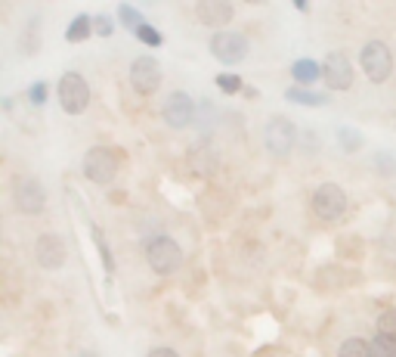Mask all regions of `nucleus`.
Listing matches in <instances>:
<instances>
[{"label": "nucleus", "instance_id": "1", "mask_svg": "<svg viewBox=\"0 0 396 357\" xmlns=\"http://www.w3.org/2000/svg\"><path fill=\"white\" fill-rule=\"evenodd\" d=\"M359 66H362L365 78L372 84H384L393 71V53L384 41H369L362 50H359Z\"/></svg>", "mask_w": 396, "mask_h": 357}, {"label": "nucleus", "instance_id": "2", "mask_svg": "<svg viewBox=\"0 0 396 357\" xmlns=\"http://www.w3.org/2000/svg\"><path fill=\"white\" fill-rule=\"evenodd\" d=\"M13 205L19 214H41L47 209V192L44 183L34 174H19L13 181Z\"/></svg>", "mask_w": 396, "mask_h": 357}, {"label": "nucleus", "instance_id": "3", "mask_svg": "<svg viewBox=\"0 0 396 357\" xmlns=\"http://www.w3.org/2000/svg\"><path fill=\"white\" fill-rule=\"evenodd\" d=\"M146 261L158 276H170V274H177L179 264H183V248L170 237H155L146 246Z\"/></svg>", "mask_w": 396, "mask_h": 357}, {"label": "nucleus", "instance_id": "4", "mask_svg": "<svg viewBox=\"0 0 396 357\" xmlns=\"http://www.w3.org/2000/svg\"><path fill=\"white\" fill-rule=\"evenodd\" d=\"M84 177L90 183H99V187H109V183L118 177V155H115L112 146H93L84 155Z\"/></svg>", "mask_w": 396, "mask_h": 357}, {"label": "nucleus", "instance_id": "5", "mask_svg": "<svg viewBox=\"0 0 396 357\" xmlns=\"http://www.w3.org/2000/svg\"><path fill=\"white\" fill-rule=\"evenodd\" d=\"M211 53H214V59L223 62V66H239V62L248 59L251 44H248V38H244V34L223 28V31H214Z\"/></svg>", "mask_w": 396, "mask_h": 357}, {"label": "nucleus", "instance_id": "6", "mask_svg": "<svg viewBox=\"0 0 396 357\" xmlns=\"http://www.w3.org/2000/svg\"><path fill=\"white\" fill-rule=\"evenodd\" d=\"M263 143L276 159H285V155L294 149V143H298V127H294L285 115H272L263 127Z\"/></svg>", "mask_w": 396, "mask_h": 357}, {"label": "nucleus", "instance_id": "7", "mask_svg": "<svg viewBox=\"0 0 396 357\" xmlns=\"http://www.w3.org/2000/svg\"><path fill=\"white\" fill-rule=\"evenodd\" d=\"M59 103L68 115H81V112L87 109L90 106V88H87V81H84V75L66 71V75L59 78Z\"/></svg>", "mask_w": 396, "mask_h": 357}, {"label": "nucleus", "instance_id": "8", "mask_svg": "<svg viewBox=\"0 0 396 357\" xmlns=\"http://www.w3.org/2000/svg\"><path fill=\"white\" fill-rule=\"evenodd\" d=\"M347 211V192H344L337 183H322L313 192V214L319 220H337Z\"/></svg>", "mask_w": 396, "mask_h": 357}, {"label": "nucleus", "instance_id": "9", "mask_svg": "<svg viewBox=\"0 0 396 357\" xmlns=\"http://www.w3.org/2000/svg\"><path fill=\"white\" fill-rule=\"evenodd\" d=\"M161 118H164V125H170L174 131H183V127H189L192 118H196V99L186 94V90H174V94L164 99Z\"/></svg>", "mask_w": 396, "mask_h": 357}, {"label": "nucleus", "instance_id": "10", "mask_svg": "<svg viewBox=\"0 0 396 357\" xmlns=\"http://www.w3.org/2000/svg\"><path fill=\"white\" fill-rule=\"evenodd\" d=\"M131 88L140 97H152L158 88H161V66L152 56H140L131 66Z\"/></svg>", "mask_w": 396, "mask_h": 357}, {"label": "nucleus", "instance_id": "11", "mask_svg": "<svg viewBox=\"0 0 396 357\" xmlns=\"http://www.w3.org/2000/svg\"><path fill=\"white\" fill-rule=\"evenodd\" d=\"M68 258V248L62 242L59 233H41L38 242H34V261L44 270H59Z\"/></svg>", "mask_w": 396, "mask_h": 357}, {"label": "nucleus", "instance_id": "12", "mask_svg": "<svg viewBox=\"0 0 396 357\" xmlns=\"http://www.w3.org/2000/svg\"><path fill=\"white\" fill-rule=\"evenodd\" d=\"M322 81H325L331 90L353 88V62L347 59V53L335 50V53L325 56V62H322Z\"/></svg>", "mask_w": 396, "mask_h": 357}, {"label": "nucleus", "instance_id": "13", "mask_svg": "<svg viewBox=\"0 0 396 357\" xmlns=\"http://www.w3.org/2000/svg\"><path fill=\"white\" fill-rule=\"evenodd\" d=\"M233 13L235 10L229 0H198V6H196L198 22L207 28H217V31H223V25H229Z\"/></svg>", "mask_w": 396, "mask_h": 357}, {"label": "nucleus", "instance_id": "14", "mask_svg": "<svg viewBox=\"0 0 396 357\" xmlns=\"http://www.w3.org/2000/svg\"><path fill=\"white\" fill-rule=\"evenodd\" d=\"M189 165H192L196 174L207 177V174H214V168H217V159H214V153L205 146V143H196L192 153H189Z\"/></svg>", "mask_w": 396, "mask_h": 357}, {"label": "nucleus", "instance_id": "15", "mask_svg": "<svg viewBox=\"0 0 396 357\" xmlns=\"http://www.w3.org/2000/svg\"><path fill=\"white\" fill-rule=\"evenodd\" d=\"M93 28H96V19H90V16H78V19H71L66 38L71 41V44H75V41H87Z\"/></svg>", "mask_w": 396, "mask_h": 357}, {"label": "nucleus", "instance_id": "16", "mask_svg": "<svg viewBox=\"0 0 396 357\" xmlns=\"http://www.w3.org/2000/svg\"><path fill=\"white\" fill-rule=\"evenodd\" d=\"M291 75L298 78L300 84H313L316 78H322V69L316 66L313 59H298V62H294V66H291Z\"/></svg>", "mask_w": 396, "mask_h": 357}, {"label": "nucleus", "instance_id": "17", "mask_svg": "<svg viewBox=\"0 0 396 357\" xmlns=\"http://www.w3.org/2000/svg\"><path fill=\"white\" fill-rule=\"evenodd\" d=\"M337 357H372V342H365V339H347V342H341Z\"/></svg>", "mask_w": 396, "mask_h": 357}, {"label": "nucleus", "instance_id": "18", "mask_svg": "<svg viewBox=\"0 0 396 357\" xmlns=\"http://www.w3.org/2000/svg\"><path fill=\"white\" fill-rule=\"evenodd\" d=\"M285 97L291 99V103H300V106H322V103H325V97L309 94V90H300V88H291Z\"/></svg>", "mask_w": 396, "mask_h": 357}, {"label": "nucleus", "instance_id": "19", "mask_svg": "<svg viewBox=\"0 0 396 357\" xmlns=\"http://www.w3.org/2000/svg\"><path fill=\"white\" fill-rule=\"evenodd\" d=\"M372 357H396V342L387 335H374L372 339Z\"/></svg>", "mask_w": 396, "mask_h": 357}, {"label": "nucleus", "instance_id": "20", "mask_svg": "<svg viewBox=\"0 0 396 357\" xmlns=\"http://www.w3.org/2000/svg\"><path fill=\"white\" fill-rule=\"evenodd\" d=\"M378 335H387V339L396 342V308L384 311V314L378 317Z\"/></svg>", "mask_w": 396, "mask_h": 357}, {"label": "nucleus", "instance_id": "21", "mask_svg": "<svg viewBox=\"0 0 396 357\" xmlns=\"http://www.w3.org/2000/svg\"><path fill=\"white\" fill-rule=\"evenodd\" d=\"M337 140H341V146L347 149V153H356V149L362 146V134L353 131V127H341V131H337Z\"/></svg>", "mask_w": 396, "mask_h": 357}, {"label": "nucleus", "instance_id": "22", "mask_svg": "<svg viewBox=\"0 0 396 357\" xmlns=\"http://www.w3.org/2000/svg\"><path fill=\"white\" fill-rule=\"evenodd\" d=\"M38 34H41V25H38V19H31V25H28V34H22V53L28 56H34L38 53Z\"/></svg>", "mask_w": 396, "mask_h": 357}, {"label": "nucleus", "instance_id": "23", "mask_svg": "<svg viewBox=\"0 0 396 357\" xmlns=\"http://www.w3.org/2000/svg\"><path fill=\"white\" fill-rule=\"evenodd\" d=\"M118 16H121V22H124L127 28H133V31H140V28L146 25V22H142V16H140V13L133 10V6H124V4H121Z\"/></svg>", "mask_w": 396, "mask_h": 357}, {"label": "nucleus", "instance_id": "24", "mask_svg": "<svg viewBox=\"0 0 396 357\" xmlns=\"http://www.w3.org/2000/svg\"><path fill=\"white\" fill-rule=\"evenodd\" d=\"M217 88L226 90V94H235V90H242V81L235 75H220L217 78Z\"/></svg>", "mask_w": 396, "mask_h": 357}, {"label": "nucleus", "instance_id": "25", "mask_svg": "<svg viewBox=\"0 0 396 357\" xmlns=\"http://www.w3.org/2000/svg\"><path fill=\"white\" fill-rule=\"evenodd\" d=\"M136 34H140V41H146V44H152V47H158V44H161V34H158L155 28H149V25H142V28H140V31H136Z\"/></svg>", "mask_w": 396, "mask_h": 357}, {"label": "nucleus", "instance_id": "26", "mask_svg": "<svg viewBox=\"0 0 396 357\" xmlns=\"http://www.w3.org/2000/svg\"><path fill=\"white\" fill-rule=\"evenodd\" d=\"M96 246H99V252H103V258H105V270H115V261H112V255H109V246H105V239H103V233H96Z\"/></svg>", "mask_w": 396, "mask_h": 357}, {"label": "nucleus", "instance_id": "27", "mask_svg": "<svg viewBox=\"0 0 396 357\" xmlns=\"http://www.w3.org/2000/svg\"><path fill=\"white\" fill-rule=\"evenodd\" d=\"M96 31H99V34H103V38H109V34L115 31V25H112V19H109V16H99V19H96Z\"/></svg>", "mask_w": 396, "mask_h": 357}, {"label": "nucleus", "instance_id": "28", "mask_svg": "<svg viewBox=\"0 0 396 357\" xmlns=\"http://www.w3.org/2000/svg\"><path fill=\"white\" fill-rule=\"evenodd\" d=\"M44 97H47V88H44V84H34V88H31V103L41 106V103H44Z\"/></svg>", "mask_w": 396, "mask_h": 357}, {"label": "nucleus", "instance_id": "29", "mask_svg": "<svg viewBox=\"0 0 396 357\" xmlns=\"http://www.w3.org/2000/svg\"><path fill=\"white\" fill-rule=\"evenodd\" d=\"M146 357H179V354L174 351V348H152Z\"/></svg>", "mask_w": 396, "mask_h": 357}, {"label": "nucleus", "instance_id": "30", "mask_svg": "<svg viewBox=\"0 0 396 357\" xmlns=\"http://www.w3.org/2000/svg\"><path fill=\"white\" fill-rule=\"evenodd\" d=\"M78 357H96V354H90V351H84V354H78Z\"/></svg>", "mask_w": 396, "mask_h": 357}]
</instances>
